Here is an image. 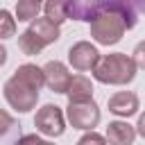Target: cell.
Wrapping results in <instances>:
<instances>
[{
	"label": "cell",
	"instance_id": "6da1fadb",
	"mask_svg": "<svg viewBox=\"0 0 145 145\" xmlns=\"http://www.w3.org/2000/svg\"><path fill=\"white\" fill-rule=\"evenodd\" d=\"M93 77L100 84H111V86H125L129 82H134L138 66L134 61L131 54L125 52H111V54H102L100 61L95 63V68L91 70Z\"/></svg>",
	"mask_w": 145,
	"mask_h": 145
},
{
	"label": "cell",
	"instance_id": "7a4b0ae2",
	"mask_svg": "<svg viewBox=\"0 0 145 145\" xmlns=\"http://www.w3.org/2000/svg\"><path fill=\"white\" fill-rule=\"evenodd\" d=\"M88 23H91V39L97 45H116L122 39L125 29L131 27V20H127L120 9H104L95 14Z\"/></svg>",
	"mask_w": 145,
	"mask_h": 145
},
{
	"label": "cell",
	"instance_id": "3957f363",
	"mask_svg": "<svg viewBox=\"0 0 145 145\" xmlns=\"http://www.w3.org/2000/svg\"><path fill=\"white\" fill-rule=\"evenodd\" d=\"M2 95H5L7 104H9L14 111H18V113L32 111V109L36 106V102H39V91H36L34 86H29L27 82H23L20 77H16V75H11V77L5 82Z\"/></svg>",
	"mask_w": 145,
	"mask_h": 145
},
{
	"label": "cell",
	"instance_id": "277c9868",
	"mask_svg": "<svg viewBox=\"0 0 145 145\" xmlns=\"http://www.w3.org/2000/svg\"><path fill=\"white\" fill-rule=\"evenodd\" d=\"M66 120L70 122L72 129H82V131L95 129L97 122H100V106L95 104L93 97H88V100H68Z\"/></svg>",
	"mask_w": 145,
	"mask_h": 145
},
{
	"label": "cell",
	"instance_id": "5b68a950",
	"mask_svg": "<svg viewBox=\"0 0 145 145\" xmlns=\"http://www.w3.org/2000/svg\"><path fill=\"white\" fill-rule=\"evenodd\" d=\"M34 127L45 138H59L66 131V113L57 104H43L34 116Z\"/></svg>",
	"mask_w": 145,
	"mask_h": 145
},
{
	"label": "cell",
	"instance_id": "8992f818",
	"mask_svg": "<svg viewBox=\"0 0 145 145\" xmlns=\"http://www.w3.org/2000/svg\"><path fill=\"white\" fill-rule=\"evenodd\" d=\"M100 52H97V48L91 43V41H77V43H72L70 45V50H68V63H70V68H75L77 72H88V70H93L95 68V63L100 61Z\"/></svg>",
	"mask_w": 145,
	"mask_h": 145
},
{
	"label": "cell",
	"instance_id": "52a82bcc",
	"mask_svg": "<svg viewBox=\"0 0 145 145\" xmlns=\"http://www.w3.org/2000/svg\"><path fill=\"white\" fill-rule=\"evenodd\" d=\"M43 75H45V86L52 91V93H63L66 95V88L70 84V70L63 61H48L43 66Z\"/></svg>",
	"mask_w": 145,
	"mask_h": 145
},
{
	"label": "cell",
	"instance_id": "ba28073f",
	"mask_svg": "<svg viewBox=\"0 0 145 145\" xmlns=\"http://www.w3.org/2000/svg\"><path fill=\"white\" fill-rule=\"evenodd\" d=\"M106 104H109V111L118 118H131L138 113V106H140L138 95L134 91H118L109 97Z\"/></svg>",
	"mask_w": 145,
	"mask_h": 145
},
{
	"label": "cell",
	"instance_id": "9c48e42d",
	"mask_svg": "<svg viewBox=\"0 0 145 145\" xmlns=\"http://www.w3.org/2000/svg\"><path fill=\"white\" fill-rule=\"evenodd\" d=\"M43 45H50V43H54V41H59V36H61V32H59V25L54 23V20H50L48 16H43V18H34L32 23H29V27H27Z\"/></svg>",
	"mask_w": 145,
	"mask_h": 145
},
{
	"label": "cell",
	"instance_id": "30bf717a",
	"mask_svg": "<svg viewBox=\"0 0 145 145\" xmlns=\"http://www.w3.org/2000/svg\"><path fill=\"white\" fill-rule=\"evenodd\" d=\"M104 136H106V140H111L116 145H131L136 140V127H131L127 122V118L125 120H113V122L106 125Z\"/></svg>",
	"mask_w": 145,
	"mask_h": 145
},
{
	"label": "cell",
	"instance_id": "8fae6325",
	"mask_svg": "<svg viewBox=\"0 0 145 145\" xmlns=\"http://www.w3.org/2000/svg\"><path fill=\"white\" fill-rule=\"evenodd\" d=\"M66 95L68 100H88L93 97V82L86 75H72L66 88Z\"/></svg>",
	"mask_w": 145,
	"mask_h": 145
},
{
	"label": "cell",
	"instance_id": "7c38bea8",
	"mask_svg": "<svg viewBox=\"0 0 145 145\" xmlns=\"http://www.w3.org/2000/svg\"><path fill=\"white\" fill-rule=\"evenodd\" d=\"M70 11H72V0H43V14L57 25L68 20Z\"/></svg>",
	"mask_w": 145,
	"mask_h": 145
},
{
	"label": "cell",
	"instance_id": "4fadbf2b",
	"mask_svg": "<svg viewBox=\"0 0 145 145\" xmlns=\"http://www.w3.org/2000/svg\"><path fill=\"white\" fill-rule=\"evenodd\" d=\"M16 77H20L23 82H27L29 86H34L36 91H41L45 86V75H43V68H39L36 63H23L14 70Z\"/></svg>",
	"mask_w": 145,
	"mask_h": 145
},
{
	"label": "cell",
	"instance_id": "5bb4252c",
	"mask_svg": "<svg viewBox=\"0 0 145 145\" xmlns=\"http://www.w3.org/2000/svg\"><path fill=\"white\" fill-rule=\"evenodd\" d=\"M43 9V0H16L14 16L18 23H32Z\"/></svg>",
	"mask_w": 145,
	"mask_h": 145
},
{
	"label": "cell",
	"instance_id": "9a60e30c",
	"mask_svg": "<svg viewBox=\"0 0 145 145\" xmlns=\"http://www.w3.org/2000/svg\"><path fill=\"white\" fill-rule=\"evenodd\" d=\"M18 48H20V52L23 54H27V57H34V54H41V50L45 48L29 29H25L23 34H18Z\"/></svg>",
	"mask_w": 145,
	"mask_h": 145
},
{
	"label": "cell",
	"instance_id": "2e32d148",
	"mask_svg": "<svg viewBox=\"0 0 145 145\" xmlns=\"http://www.w3.org/2000/svg\"><path fill=\"white\" fill-rule=\"evenodd\" d=\"M16 36V16L9 9H0V39Z\"/></svg>",
	"mask_w": 145,
	"mask_h": 145
},
{
	"label": "cell",
	"instance_id": "e0dca14e",
	"mask_svg": "<svg viewBox=\"0 0 145 145\" xmlns=\"http://www.w3.org/2000/svg\"><path fill=\"white\" fill-rule=\"evenodd\" d=\"M14 127H16V120H14L5 109H0V138H2V136H7Z\"/></svg>",
	"mask_w": 145,
	"mask_h": 145
},
{
	"label": "cell",
	"instance_id": "ac0fdd59",
	"mask_svg": "<svg viewBox=\"0 0 145 145\" xmlns=\"http://www.w3.org/2000/svg\"><path fill=\"white\" fill-rule=\"evenodd\" d=\"M131 57H134V61H136V66H138L140 70H145V41H140V43H136V48H134V52H131Z\"/></svg>",
	"mask_w": 145,
	"mask_h": 145
},
{
	"label": "cell",
	"instance_id": "d6986e66",
	"mask_svg": "<svg viewBox=\"0 0 145 145\" xmlns=\"http://www.w3.org/2000/svg\"><path fill=\"white\" fill-rule=\"evenodd\" d=\"M106 140V136H100V134H95L93 129H88L82 138H79V145H84V143H104Z\"/></svg>",
	"mask_w": 145,
	"mask_h": 145
},
{
	"label": "cell",
	"instance_id": "ffe728a7",
	"mask_svg": "<svg viewBox=\"0 0 145 145\" xmlns=\"http://www.w3.org/2000/svg\"><path fill=\"white\" fill-rule=\"evenodd\" d=\"M136 134L145 138V113H140V116H138V122H136Z\"/></svg>",
	"mask_w": 145,
	"mask_h": 145
},
{
	"label": "cell",
	"instance_id": "44dd1931",
	"mask_svg": "<svg viewBox=\"0 0 145 145\" xmlns=\"http://www.w3.org/2000/svg\"><path fill=\"white\" fill-rule=\"evenodd\" d=\"M5 63H7V48L0 43V68H2Z\"/></svg>",
	"mask_w": 145,
	"mask_h": 145
}]
</instances>
